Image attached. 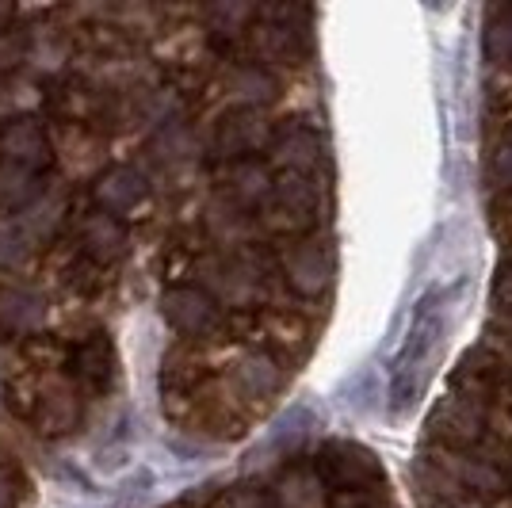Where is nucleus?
Returning <instances> with one entry per match:
<instances>
[{"instance_id":"1","label":"nucleus","mask_w":512,"mask_h":508,"mask_svg":"<svg viewBox=\"0 0 512 508\" xmlns=\"http://www.w3.org/2000/svg\"><path fill=\"white\" fill-rule=\"evenodd\" d=\"M188 283L203 287L207 295L230 314H260L283 306V276H279V253L268 241H256L241 253H218L211 245L195 249L188 268Z\"/></svg>"},{"instance_id":"2","label":"nucleus","mask_w":512,"mask_h":508,"mask_svg":"<svg viewBox=\"0 0 512 508\" xmlns=\"http://www.w3.org/2000/svg\"><path fill=\"white\" fill-rule=\"evenodd\" d=\"M8 409L31 421L43 436H69L81 424V386L69 379L65 367H27L4 386Z\"/></svg>"},{"instance_id":"3","label":"nucleus","mask_w":512,"mask_h":508,"mask_svg":"<svg viewBox=\"0 0 512 508\" xmlns=\"http://www.w3.org/2000/svg\"><path fill=\"white\" fill-rule=\"evenodd\" d=\"M329 218V184L325 176H295V172H276V188L268 203L256 211L264 237H314Z\"/></svg>"},{"instance_id":"4","label":"nucleus","mask_w":512,"mask_h":508,"mask_svg":"<svg viewBox=\"0 0 512 508\" xmlns=\"http://www.w3.org/2000/svg\"><path fill=\"white\" fill-rule=\"evenodd\" d=\"M245 58L268 69H295L306 65L314 54V35H310V8L295 4H276V8H256V20L245 35Z\"/></svg>"},{"instance_id":"5","label":"nucleus","mask_w":512,"mask_h":508,"mask_svg":"<svg viewBox=\"0 0 512 508\" xmlns=\"http://www.w3.org/2000/svg\"><path fill=\"white\" fill-rule=\"evenodd\" d=\"M276 138V123L268 111L260 107H226L214 115V123L203 134V157L214 169L234 165V161H249L256 153H268Z\"/></svg>"},{"instance_id":"6","label":"nucleus","mask_w":512,"mask_h":508,"mask_svg":"<svg viewBox=\"0 0 512 508\" xmlns=\"http://www.w3.org/2000/svg\"><path fill=\"white\" fill-rule=\"evenodd\" d=\"M287 375H291V367L279 360V356H272L268 348H260V344L241 348L234 360H230V367L222 371V379L230 386L234 402L249 417H264L279 402V394L287 390Z\"/></svg>"},{"instance_id":"7","label":"nucleus","mask_w":512,"mask_h":508,"mask_svg":"<svg viewBox=\"0 0 512 508\" xmlns=\"http://www.w3.org/2000/svg\"><path fill=\"white\" fill-rule=\"evenodd\" d=\"M161 318L184 344H214L230 333V314L188 279L161 291Z\"/></svg>"},{"instance_id":"8","label":"nucleus","mask_w":512,"mask_h":508,"mask_svg":"<svg viewBox=\"0 0 512 508\" xmlns=\"http://www.w3.org/2000/svg\"><path fill=\"white\" fill-rule=\"evenodd\" d=\"M279 253V276L287 295L295 298H325L337 276V249L329 237H295V241H283L276 249Z\"/></svg>"},{"instance_id":"9","label":"nucleus","mask_w":512,"mask_h":508,"mask_svg":"<svg viewBox=\"0 0 512 508\" xmlns=\"http://www.w3.org/2000/svg\"><path fill=\"white\" fill-rule=\"evenodd\" d=\"M493 409L478 398H467L459 390H448L440 402L432 405L425 424V444L448 447V451H467L490 440Z\"/></svg>"},{"instance_id":"10","label":"nucleus","mask_w":512,"mask_h":508,"mask_svg":"<svg viewBox=\"0 0 512 508\" xmlns=\"http://www.w3.org/2000/svg\"><path fill=\"white\" fill-rule=\"evenodd\" d=\"M329 493H348V489H386V474L379 459L363 444L352 440H325L318 455L310 459Z\"/></svg>"},{"instance_id":"11","label":"nucleus","mask_w":512,"mask_h":508,"mask_svg":"<svg viewBox=\"0 0 512 508\" xmlns=\"http://www.w3.org/2000/svg\"><path fill=\"white\" fill-rule=\"evenodd\" d=\"M264 161L276 172L329 176V142H325V134L314 123H306V119H283V123H276V138H272Z\"/></svg>"},{"instance_id":"12","label":"nucleus","mask_w":512,"mask_h":508,"mask_svg":"<svg viewBox=\"0 0 512 508\" xmlns=\"http://www.w3.org/2000/svg\"><path fill=\"white\" fill-rule=\"evenodd\" d=\"M440 340V314H436V295H428L417 310V321L409 329V344L402 352V360L394 367V409H406L417 402L421 386L428 379L425 363L432 360V348Z\"/></svg>"},{"instance_id":"13","label":"nucleus","mask_w":512,"mask_h":508,"mask_svg":"<svg viewBox=\"0 0 512 508\" xmlns=\"http://www.w3.org/2000/svg\"><path fill=\"white\" fill-rule=\"evenodd\" d=\"M92 207L115 214L123 222L146 218L153 207V184L150 176L130 165V161H115L92 176Z\"/></svg>"},{"instance_id":"14","label":"nucleus","mask_w":512,"mask_h":508,"mask_svg":"<svg viewBox=\"0 0 512 508\" xmlns=\"http://www.w3.org/2000/svg\"><path fill=\"white\" fill-rule=\"evenodd\" d=\"M65 371L81 386L85 398H104V394L115 390L119 356H115V344H111L104 329H88L85 337L65 344Z\"/></svg>"},{"instance_id":"15","label":"nucleus","mask_w":512,"mask_h":508,"mask_svg":"<svg viewBox=\"0 0 512 508\" xmlns=\"http://www.w3.org/2000/svg\"><path fill=\"white\" fill-rule=\"evenodd\" d=\"M199 230H203V241L218 249V253H241L256 241H268L260 233V222H256L253 211L230 203L226 195H211L199 211Z\"/></svg>"},{"instance_id":"16","label":"nucleus","mask_w":512,"mask_h":508,"mask_svg":"<svg viewBox=\"0 0 512 508\" xmlns=\"http://www.w3.org/2000/svg\"><path fill=\"white\" fill-rule=\"evenodd\" d=\"M69 222H73V245L100 268H111L130 253V230L123 218L100 211V207H88V211H77V218H69Z\"/></svg>"},{"instance_id":"17","label":"nucleus","mask_w":512,"mask_h":508,"mask_svg":"<svg viewBox=\"0 0 512 508\" xmlns=\"http://www.w3.org/2000/svg\"><path fill=\"white\" fill-rule=\"evenodd\" d=\"M256 329H260V337H268L260 348H268L272 356L291 363L302 360L306 352H310V344H314V321L299 314V310H287V306H279V310H260L256 314ZM253 329V337H256Z\"/></svg>"},{"instance_id":"18","label":"nucleus","mask_w":512,"mask_h":508,"mask_svg":"<svg viewBox=\"0 0 512 508\" xmlns=\"http://www.w3.org/2000/svg\"><path fill=\"white\" fill-rule=\"evenodd\" d=\"M222 96L230 100V107H260V111H268L283 96V77L268 65L237 58L222 73Z\"/></svg>"},{"instance_id":"19","label":"nucleus","mask_w":512,"mask_h":508,"mask_svg":"<svg viewBox=\"0 0 512 508\" xmlns=\"http://www.w3.org/2000/svg\"><path fill=\"white\" fill-rule=\"evenodd\" d=\"M214 180H218V195H226L230 203L256 214L276 188V169L264 157H249V161H234V165L214 169Z\"/></svg>"},{"instance_id":"20","label":"nucleus","mask_w":512,"mask_h":508,"mask_svg":"<svg viewBox=\"0 0 512 508\" xmlns=\"http://www.w3.org/2000/svg\"><path fill=\"white\" fill-rule=\"evenodd\" d=\"M0 161H12V165L35 172H46L54 165V142L35 115L0 123Z\"/></svg>"},{"instance_id":"21","label":"nucleus","mask_w":512,"mask_h":508,"mask_svg":"<svg viewBox=\"0 0 512 508\" xmlns=\"http://www.w3.org/2000/svg\"><path fill=\"white\" fill-rule=\"evenodd\" d=\"M203 157V138L188 119H176L169 127H157L146 142V161L161 172H184Z\"/></svg>"},{"instance_id":"22","label":"nucleus","mask_w":512,"mask_h":508,"mask_svg":"<svg viewBox=\"0 0 512 508\" xmlns=\"http://www.w3.org/2000/svg\"><path fill=\"white\" fill-rule=\"evenodd\" d=\"M276 508H329V489L314 463H283L268 482Z\"/></svg>"},{"instance_id":"23","label":"nucleus","mask_w":512,"mask_h":508,"mask_svg":"<svg viewBox=\"0 0 512 508\" xmlns=\"http://www.w3.org/2000/svg\"><path fill=\"white\" fill-rule=\"evenodd\" d=\"M46 321V298L31 283H0V333L39 337Z\"/></svg>"},{"instance_id":"24","label":"nucleus","mask_w":512,"mask_h":508,"mask_svg":"<svg viewBox=\"0 0 512 508\" xmlns=\"http://www.w3.org/2000/svg\"><path fill=\"white\" fill-rule=\"evenodd\" d=\"M50 176L35 169H23L12 161H0V214H16L20 218L27 207H35L50 191Z\"/></svg>"},{"instance_id":"25","label":"nucleus","mask_w":512,"mask_h":508,"mask_svg":"<svg viewBox=\"0 0 512 508\" xmlns=\"http://www.w3.org/2000/svg\"><path fill=\"white\" fill-rule=\"evenodd\" d=\"M69 218H73V211H69V191H65V184L54 180L43 199L35 207H27L16 222H20V230L27 233L31 245H43V241H50L54 233L62 230Z\"/></svg>"},{"instance_id":"26","label":"nucleus","mask_w":512,"mask_h":508,"mask_svg":"<svg viewBox=\"0 0 512 508\" xmlns=\"http://www.w3.org/2000/svg\"><path fill=\"white\" fill-rule=\"evenodd\" d=\"M413 493H417L421 508H448L463 497L459 486L451 482V474L444 470V463L436 459L432 447H425L421 459H417V466H413Z\"/></svg>"},{"instance_id":"27","label":"nucleus","mask_w":512,"mask_h":508,"mask_svg":"<svg viewBox=\"0 0 512 508\" xmlns=\"http://www.w3.org/2000/svg\"><path fill=\"white\" fill-rule=\"evenodd\" d=\"M54 276L62 279V287L81 291V295H92V291L104 287V268H100L96 260H88L77 245H65L62 249L58 264H54Z\"/></svg>"},{"instance_id":"28","label":"nucleus","mask_w":512,"mask_h":508,"mask_svg":"<svg viewBox=\"0 0 512 508\" xmlns=\"http://www.w3.org/2000/svg\"><path fill=\"white\" fill-rule=\"evenodd\" d=\"M486 58L512 69V4L486 12Z\"/></svg>"},{"instance_id":"29","label":"nucleus","mask_w":512,"mask_h":508,"mask_svg":"<svg viewBox=\"0 0 512 508\" xmlns=\"http://www.w3.org/2000/svg\"><path fill=\"white\" fill-rule=\"evenodd\" d=\"M486 180L497 195H512V127L501 130L486 153Z\"/></svg>"},{"instance_id":"30","label":"nucleus","mask_w":512,"mask_h":508,"mask_svg":"<svg viewBox=\"0 0 512 508\" xmlns=\"http://www.w3.org/2000/svg\"><path fill=\"white\" fill-rule=\"evenodd\" d=\"M35 493H31V482L20 474V466L0 463V508H31Z\"/></svg>"},{"instance_id":"31","label":"nucleus","mask_w":512,"mask_h":508,"mask_svg":"<svg viewBox=\"0 0 512 508\" xmlns=\"http://www.w3.org/2000/svg\"><path fill=\"white\" fill-rule=\"evenodd\" d=\"M214 508H276L268 486H256V482H241V486H230L226 493L214 497Z\"/></svg>"},{"instance_id":"32","label":"nucleus","mask_w":512,"mask_h":508,"mask_svg":"<svg viewBox=\"0 0 512 508\" xmlns=\"http://www.w3.org/2000/svg\"><path fill=\"white\" fill-rule=\"evenodd\" d=\"M31 241L27 233L20 230V222H0V272L4 268H20L23 260L31 256Z\"/></svg>"},{"instance_id":"33","label":"nucleus","mask_w":512,"mask_h":508,"mask_svg":"<svg viewBox=\"0 0 512 508\" xmlns=\"http://www.w3.org/2000/svg\"><path fill=\"white\" fill-rule=\"evenodd\" d=\"M31 54V35L23 27H0V73L20 69Z\"/></svg>"},{"instance_id":"34","label":"nucleus","mask_w":512,"mask_h":508,"mask_svg":"<svg viewBox=\"0 0 512 508\" xmlns=\"http://www.w3.org/2000/svg\"><path fill=\"white\" fill-rule=\"evenodd\" d=\"M493 314L497 318H512V260H505L493 276Z\"/></svg>"},{"instance_id":"35","label":"nucleus","mask_w":512,"mask_h":508,"mask_svg":"<svg viewBox=\"0 0 512 508\" xmlns=\"http://www.w3.org/2000/svg\"><path fill=\"white\" fill-rule=\"evenodd\" d=\"M490 337H493V344H501V348L512 356V318H493Z\"/></svg>"},{"instance_id":"36","label":"nucleus","mask_w":512,"mask_h":508,"mask_svg":"<svg viewBox=\"0 0 512 508\" xmlns=\"http://www.w3.org/2000/svg\"><path fill=\"white\" fill-rule=\"evenodd\" d=\"M448 508H493L490 501H478V497H459L455 505H448Z\"/></svg>"},{"instance_id":"37","label":"nucleus","mask_w":512,"mask_h":508,"mask_svg":"<svg viewBox=\"0 0 512 508\" xmlns=\"http://www.w3.org/2000/svg\"><path fill=\"white\" fill-rule=\"evenodd\" d=\"M505 474H509V493H512V451H509V463H505Z\"/></svg>"},{"instance_id":"38","label":"nucleus","mask_w":512,"mask_h":508,"mask_svg":"<svg viewBox=\"0 0 512 508\" xmlns=\"http://www.w3.org/2000/svg\"><path fill=\"white\" fill-rule=\"evenodd\" d=\"M505 260H512V253H509V256H505Z\"/></svg>"}]
</instances>
